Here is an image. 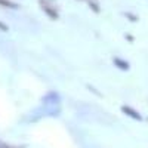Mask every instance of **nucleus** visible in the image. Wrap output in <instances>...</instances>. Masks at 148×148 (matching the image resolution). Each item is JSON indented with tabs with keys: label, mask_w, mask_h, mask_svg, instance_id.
Masks as SVG:
<instances>
[{
	"label": "nucleus",
	"mask_w": 148,
	"mask_h": 148,
	"mask_svg": "<svg viewBox=\"0 0 148 148\" xmlns=\"http://www.w3.org/2000/svg\"><path fill=\"white\" fill-rule=\"evenodd\" d=\"M0 30H2V31H8V30H9L8 25H6V24H3L2 21H0Z\"/></svg>",
	"instance_id": "obj_6"
},
{
	"label": "nucleus",
	"mask_w": 148,
	"mask_h": 148,
	"mask_svg": "<svg viewBox=\"0 0 148 148\" xmlns=\"http://www.w3.org/2000/svg\"><path fill=\"white\" fill-rule=\"evenodd\" d=\"M121 111H123L125 114H127L129 117H132L133 120H142L141 114L138 113V111H135L132 107H129V105H123V107H121Z\"/></svg>",
	"instance_id": "obj_2"
},
{
	"label": "nucleus",
	"mask_w": 148,
	"mask_h": 148,
	"mask_svg": "<svg viewBox=\"0 0 148 148\" xmlns=\"http://www.w3.org/2000/svg\"><path fill=\"white\" fill-rule=\"evenodd\" d=\"M39 3H40V6H42L43 10H45V14H46L49 18H52V19H58V18H59V14L56 12V9L52 8V6H49L45 0H39Z\"/></svg>",
	"instance_id": "obj_1"
},
{
	"label": "nucleus",
	"mask_w": 148,
	"mask_h": 148,
	"mask_svg": "<svg viewBox=\"0 0 148 148\" xmlns=\"http://www.w3.org/2000/svg\"><path fill=\"white\" fill-rule=\"evenodd\" d=\"M86 2H89V0H86Z\"/></svg>",
	"instance_id": "obj_7"
},
{
	"label": "nucleus",
	"mask_w": 148,
	"mask_h": 148,
	"mask_svg": "<svg viewBox=\"0 0 148 148\" xmlns=\"http://www.w3.org/2000/svg\"><path fill=\"white\" fill-rule=\"evenodd\" d=\"M113 62H114V65H116L117 68H120L121 71H127V70L130 68V65H129L127 61L121 59V58H113Z\"/></svg>",
	"instance_id": "obj_3"
},
{
	"label": "nucleus",
	"mask_w": 148,
	"mask_h": 148,
	"mask_svg": "<svg viewBox=\"0 0 148 148\" xmlns=\"http://www.w3.org/2000/svg\"><path fill=\"white\" fill-rule=\"evenodd\" d=\"M88 3H89V6L93 9V12H95V14H99V8H98V5H96V3H93L92 0H89Z\"/></svg>",
	"instance_id": "obj_5"
},
{
	"label": "nucleus",
	"mask_w": 148,
	"mask_h": 148,
	"mask_svg": "<svg viewBox=\"0 0 148 148\" xmlns=\"http://www.w3.org/2000/svg\"><path fill=\"white\" fill-rule=\"evenodd\" d=\"M0 5H2V6H8V8H12V9H18V8H19L16 3H12V2H9V0H0Z\"/></svg>",
	"instance_id": "obj_4"
}]
</instances>
